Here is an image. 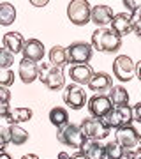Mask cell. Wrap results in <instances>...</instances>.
Wrapping results in <instances>:
<instances>
[{"label":"cell","mask_w":141,"mask_h":159,"mask_svg":"<svg viewBox=\"0 0 141 159\" xmlns=\"http://www.w3.org/2000/svg\"><path fill=\"white\" fill-rule=\"evenodd\" d=\"M92 48L102 53H115L122 48V39L111 29H97L92 34Z\"/></svg>","instance_id":"cell-1"},{"label":"cell","mask_w":141,"mask_h":159,"mask_svg":"<svg viewBox=\"0 0 141 159\" xmlns=\"http://www.w3.org/2000/svg\"><path fill=\"white\" fill-rule=\"evenodd\" d=\"M122 159H136V156H130V154H125Z\"/></svg>","instance_id":"cell-43"},{"label":"cell","mask_w":141,"mask_h":159,"mask_svg":"<svg viewBox=\"0 0 141 159\" xmlns=\"http://www.w3.org/2000/svg\"><path fill=\"white\" fill-rule=\"evenodd\" d=\"M113 74L120 81H129L136 74V64L129 55H118L113 62Z\"/></svg>","instance_id":"cell-8"},{"label":"cell","mask_w":141,"mask_h":159,"mask_svg":"<svg viewBox=\"0 0 141 159\" xmlns=\"http://www.w3.org/2000/svg\"><path fill=\"white\" fill-rule=\"evenodd\" d=\"M104 124L109 129H120V127H127L130 125L132 120V108L130 106H122V108H113L109 113L104 117Z\"/></svg>","instance_id":"cell-6"},{"label":"cell","mask_w":141,"mask_h":159,"mask_svg":"<svg viewBox=\"0 0 141 159\" xmlns=\"http://www.w3.org/2000/svg\"><path fill=\"white\" fill-rule=\"evenodd\" d=\"M64 102L67 106H71L73 110H81L85 106V102H86V94L76 83L65 85V89H64Z\"/></svg>","instance_id":"cell-9"},{"label":"cell","mask_w":141,"mask_h":159,"mask_svg":"<svg viewBox=\"0 0 141 159\" xmlns=\"http://www.w3.org/2000/svg\"><path fill=\"white\" fill-rule=\"evenodd\" d=\"M56 138H58V142L60 143L67 145V147L78 148V150H81L83 145H85V142H86V136H85L81 125L71 124V122L56 131Z\"/></svg>","instance_id":"cell-3"},{"label":"cell","mask_w":141,"mask_h":159,"mask_svg":"<svg viewBox=\"0 0 141 159\" xmlns=\"http://www.w3.org/2000/svg\"><path fill=\"white\" fill-rule=\"evenodd\" d=\"M14 83V73H12L11 69H0V87H9Z\"/></svg>","instance_id":"cell-28"},{"label":"cell","mask_w":141,"mask_h":159,"mask_svg":"<svg viewBox=\"0 0 141 159\" xmlns=\"http://www.w3.org/2000/svg\"><path fill=\"white\" fill-rule=\"evenodd\" d=\"M50 64H41L39 66V76H37V80H41V81H42V80H44V76H46V73H48V71H50Z\"/></svg>","instance_id":"cell-34"},{"label":"cell","mask_w":141,"mask_h":159,"mask_svg":"<svg viewBox=\"0 0 141 159\" xmlns=\"http://www.w3.org/2000/svg\"><path fill=\"white\" fill-rule=\"evenodd\" d=\"M88 89L94 92H97V94H102V92L106 90H111L113 89V78L109 76L108 73H94V76H92L90 83H88Z\"/></svg>","instance_id":"cell-17"},{"label":"cell","mask_w":141,"mask_h":159,"mask_svg":"<svg viewBox=\"0 0 141 159\" xmlns=\"http://www.w3.org/2000/svg\"><path fill=\"white\" fill-rule=\"evenodd\" d=\"M111 110H113L111 99H109V96H106V94H95V96L88 101V111H90V115L95 117V119H104Z\"/></svg>","instance_id":"cell-10"},{"label":"cell","mask_w":141,"mask_h":159,"mask_svg":"<svg viewBox=\"0 0 141 159\" xmlns=\"http://www.w3.org/2000/svg\"><path fill=\"white\" fill-rule=\"evenodd\" d=\"M92 16V6L86 0H73L67 6V18L69 21L76 27H83L86 23H90Z\"/></svg>","instance_id":"cell-4"},{"label":"cell","mask_w":141,"mask_h":159,"mask_svg":"<svg viewBox=\"0 0 141 159\" xmlns=\"http://www.w3.org/2000/svg\"><path fill=\"white\" fill-rule=\"evenodd\" d=\"M109 99L115 108H122V106H129V92L122 85L113 87L109 90Z\"/></svg>","instance_id":"cell-21"},{"label":"cell","mask_w":141,"mask_h":159,"mask_svg":"<svg viewBox=\"0 0 141 159\" xmlns=\"http://www.w3.org/2000/svg\"><path fill=\"white\" fill-rule=\"evenodd\" d=\"M14 64V55L9 53L6 48L0 50V69H11V66Z\"/></svg>","instance_id":"cell-27"},{"label":"cell","mask_w":141,"mask_h":159,"mask_svg":"<svg viewBox=\"0 0 141 159\" xmlns=\"http://www.w3.org/2000/svg\"><path fill=\"white\" fill-rule=\"evenodd\" d=\"M69 76L76 85H88L94 76V69L90 67V64H74L69 69Z\"/></svg>","instance_id":"cell-12"},{"label":"cell","mask_w":141,"mask_h":159,"mask_svg":"<svg viewBox=\"0 0 141 159\" xmlns=\"http://www.w3.org/2000/svg\"><path fill=\"white\" fill-rule=\"evenodd\" d=\"M65 64H69L67 60V48H64V46H53L50 50V66L53 67H62Z\"/></svg>","instance_id":"cell-22"},{"label":"cell","mask_w":141,"mask_h":159,"mask_svg":"<svg viewBox=\"0 0 141 159\" xmlns=\"http://www.w3.org/2000/svg\"><path fill=\"white\" fill-rule=\"evenodd\" d=\"M136 76H138V80L141 81V60L136 64Z\"/></svg>","instance_id":"cell-37"},{"label":"cell","mask_w":141,"mask_h":159,"mask_svg":"<svg viewBox=\"0 0 141 159\" xmlns=\"http://www.w3.org/2000/svg\"><path fill=\"white\" fill-rule=\"evenodd\" d=\"M115 140L122 145L125 154H130V156H136V157L141 156V134L132 127V125L117 129Z\"/></svg>","instance_id":"cell-2"},{"label":"cell","mask_w":141,"mask_h":159,"mask_svg":"<svg viewBox=\"0 0 141 159\" xmlns=\"http://www.w3.org/2000/svg\"><path fill=\"white\" fill-rule=\"evenodd\" d=\"M9 134H11V143L16 147L28 142V131H25L21 125H9Z\"/></svg>","instance_id":"cell-25"},{"label":"cell","mask_w":141,"mask_h":159,"mask_svg":"<svg viewBox=\"0 0 141 159\" xmlns=\"http://www.w3.org/2000/svg\"><path fill=\"white\" fill-rule=\"evenodd\" d=\"M11 101V92L6 87H0V104H9Z\"/></svg>","instance_id":"cell-30"},{"label":"cell","mask_w":141,"mask_h":159,"mask_svg":"<svg viewBox=\"0 0 141 159\" xmlns=\"http://www.w3.org/2000/svg\"><path fill=\"white\" fill-rule=\"evenodd\" d=\"M25 41H27V39H25L20 32H7V34L4 35L2 43H4V48H6L9 53L16 55V53H21V51H23Z\"/></svg>","instance_id":"cell-18"},{"label":"cell","mask_w":141,"mask_h":159,"mask_svg":"<svg viewBox=\"0 0 141 159\" xmlns=\"http://www.w3.org/2000/svg\"><path fill=\"white\" fill-rule=\"evenodd\" d=\"M94 53L90 43H85V41H76L67 48V60L71 66L74 64H88Z\"/></svg>","instance_id":"cell-7"},{"label":"cell","mask_w":141,"mask_h":159,"mask_svg":"<svg viewBox=\"0 0 141 159\" xmlns=\"http://www.w3.org/2000/svg\"><path fill=\"white\" fill-rule=\"evenodd\" d=\"M69 159H74V157H73V156H71V157H69Z\"/></svg>","instance_id":"cell-45"},{"label":"cell","mask_w":141,"mask_h":159,"mask_svg":"<svg viewBox=\"0 0 141 159\" xmlns=\"http://www.w3.org/2000/svg\"><path fill=\"white\" fill-rule=\"evenodd\" d=\"M23 58L32 60V62H41L44 57V44L39 39H27L25 46H23Z\"/></svg>","instance_id":"cell-14"},{"label":"cell","mask_w":141,"mask_h":159,"mask_svg":"<svg viewBox=\"0 0 141 159\" xmlns=\"http://www.w3.org/2000/svg\"><path fill=\"white\" fill-rule=\"evenodd\" d=\"M50 90H60V89H65V76H64V69L62 67H53L51 66L50 71L46 73L44 80H42Z\"/></svg>","instance_id":"cell-15"},{"label":"cell","mask_w":141,"mask_h":159,"mask_svg":"<svg viewBox=\"0 0 141 159\" xmlns=\"http://www.w3.org/2000/svg\"><path fill=\"white\" fill-rule=\"evenodd\" d=\"M124 156H125V150L122 148V145L117 140H113V142H109L106 145V157L108 159H122Z\"/></svg>","instance_id":"cell-26"},{"label":"cell","mask_w":141,"mask_h":159,"mask_svg":"<svg viewBox=\"0 0 141 159\" xmlns=\"http://www.w3.org/2000/svg\"><path fill=\"white\" fill-rule=\"evenodd\" d=\"M134 21L136 20H134V16H132L130 12H118V14L113 16L111 30L122 39L124 35L130 34V32L134 30Z\"/></svg>","instance_id":"cell-11"},{"label":"cell","mask_w":141,"mask_h":159,"mask_svg":"<svg viewBox=\"0 0 141 159\" xmlns=\"http://www.w3.org/2000/svg\"><path fill=\"white\" fill-rule=\"evenodd\" d=\"M32 115H34V111H32L30 108L20 106V108L11 110V113H9V117H7L6 122L9 125H20V124H23V122H28V120L32 119Z\"/></svg>","instance_id":"cell-20"},{"label":"cell","mask_w":141,"mask_h":159,"mask_svg":"<svg viewBox=\"0 0 141 159\" xmlns=\"http://www.w3.org/2000/svg\"><path fill=\"white\" fill-rule=\"evenodd\" d=\"M132 32L136 34L138 39H141V20H136L134 21V30H132Z\"/></svg>","instance_id":"cell-35"},{"label":"cell","mask_w":141,"mask_h":159,"mask_svg":"<svg viewBox=\"0 0 141 159\" xmlns=\"http://www.w3.org/2000/svg\"><path fill=\"white\" fill-rule=\"evenodd\" d=\"M113 9L106 4H97V6L92 7V16H90V21L95 23L97 27L104 29L108 23L113 21Z\"/></svg>","instance_id":"cell-13"},{"label":"cell","mask_w":141,"mask_h":159,"mask_svg":"<svg viewBox=\"0 0 141 159\" xmlns=\"http://www.w3.org/2000/svg\"><path fill=\"white\" fill-rule=\"evenodd\" d=\"M124 6L127 7V12H130V14L134 16V12L138 11V6H139V2H134V0H124Z\"/></svg>","instance_id":"cell-32"},{"label":"cell","mask_w":141,"mask_h":159,"mask_svg":"<svg viewBox=\"0 0 141 159\" xmlns=\"http://www.w3.org/2000/svg\"><path fill=\"white\" fill-rule=\"evenodd\" d=\"M30 4L35 6V7H42V6H46L48 2H46V0H30Z\"/></svg>","instance_id":"cell-36"},{"label":"cell","mask_w":141,"mask_h":159,"mask_svg":"<svg viewBox=\"0 0 141 159\" xmlns=\"http://www.w3.org/2000/svg\"><path fill=\"white\" fill-rule=\"evenodd\" d=\"M69 157H71V156H69L67 152H60L58 154V159H69Z\"/></svg>","instance_id":"cell-41"},{"label":"cell","mask_w":141,"mask_h":159,"mask_svg":"<svg viewBox=\"0 0 141 159\" xmlns=\"http://www.w3.org/2000/svg\"><path fill=\"white\" fill-rule=\"evenodd\" d=\"M16 21V7L11 2H0V25L9 27Z\"/></svg>","instance_id":"cell-23"},{"label":"cell","mask_w":141,"mask_h":159,"mask_svg":"<svg viewBox=\"0 0 141 159\" xmlns=\"http://www.w3.org/2000/svg\"><path fill=\"white\" fill-rule=\"evenodd\" d=\"M136 159H141V156H138V157H136Z\"/></svg>","instance_id":"cell-44"},{"label":"cell","mask_w":141,"mask_h":159,"mask_svg":"<svg viewBox=\"0 0 141 159\" xmlns=\"http://www.w3.org/2000/svg\"><path fill=\"white\" fill-rule=\"evenodd\" d=\"M11 143V134H9V127L0 125V152H6V145Z\"/></svg>","instance_id":"cell-29"},{"label":"cell","mask_w":141,"mask_h":159,"mask_svg":"<svg viewBox=\"0 0 141 159\" xmlns=\"http://www.w3.org/2000/svg\"><path fill=\"white\" fill-rule=\"evenodd\" d=\"M0 159H12L7 152H0Z\"/></svg>","instance_id":"cell-42"},{"label":"cell","mask_w":141,"mask_h":159,"mask_svg":"<svg viewBox=\"0 0 141 159\" xmlns=\"http://www.w3.org/2000/svg\"><path fill=\"white\" fill-rule=\"evenodd\" d=\"M134 20H141V2H139V6H138V11L134 12Z\"/></svg>","instance_id":"cell-39"},{"label":"cell","mask_w":141,"mask_h":159,"mask_svg":"<svg viewBox=\"0 0 141 159\" xmlns=\"http://www.w3.org/2000/svg\"><path fill=\"white\" fill-rule=\"evenodd\" d=\"M73 157H74V159H86V156H85V154L81 152V150H78V152L74 154Z\"/></svg>","instance_id":"cell-38"},{"label":"cell","mask_w":141,"mask_h":159,"mask_svg":"<svg viewBox=\"0 0 141 159\" xmlns=\"http://www.w3.org/2000/svg\"><path fill=\"white\" fill-rule=\"evenodd\" d=\"M50 122L55 125L56 129L64 127L65 124H69V113L67 110L62 108V106H55V108L50 110Z\"/></svg>","instance_id":"cell-24"},{"label":"cell","mask_w":141,"mask_h":159,"mask_svg":"<svg viewBox=\"0 0 141 159\" xmlns=\"http://www.w3.org/2000/svg\"><path fill=\"white\" fill-rule=\"evenodd\" d=\"M18 74H20V80H21L23 83H32L37 80L39 76V66L32 60H27V58H23L21 62H20V69H18Z\"/></svg>","instance_id":"cell-16"},{"label":"cell","mask_w":141,"mask_h":159,"mask_svg":"<svg viewBox=\"0 0 141 159\" xmlns=\"http://www.w3.org/2000/svg\"><path fill=\"white\" fill-rule=\"evenodd\" d=\"M21 159H39V156H35V154H25Z\"/></svg>","instance_id":"cell-40"},{"label":"cell","mask_w":141,"mask_h":159,"mask_svg":"<svg viewBox=\"0 0 141 159\" xmlns=\"http://www.w3.org/2000/svg\"><path fill=\"white\" fill-rule=\"evenodd\" d=\"M132 120L141 124V101L136 102L134 106H132Z\"/></svg>","instance_id":"cell-31"},{"label":"cell","mask_w":141,"mask_h":159,"mask_svg":"<svg viewBox=\"0 0 141 159\" xmlns=\"http://www.w3.org/2000/svg\"><path fill=\"white\" fill-rule=\"evenodd\" d=\"M81 152L86 156V159H104L106 157V145H102L101 142L86 140Z\"/></svg>","instance_id":"cell-19"},{"label":"cell","mask_w":141,"mask_h":159,"mask_svg":"<svg viewBox=\"0 0 141 159\" xmlns=\"http://www.w3.org/2000/svg\"><path fill=\"white\" fill-rule=\"evenodd\" d=\"M11 113V108H9V104H0V120H7Z\"/></svg>","instance_id":"cell-33"},{"label":"cell","mask_w":141,"mask_h":159,"mask_svg":"<svg viewBox=\"0 0 141 159\" xmlns=\"http://www.w3.org/2000/svg\"><path fill=\"white\" fill-rule=\"evenodd\" d=\"M81 129H83L86 140H94V142H101V140L109 136V133H111V129L104 124V120L95 119V117H86V119H83Z\"/></svg>","instance_id":"cell-5"}]
</instances>
